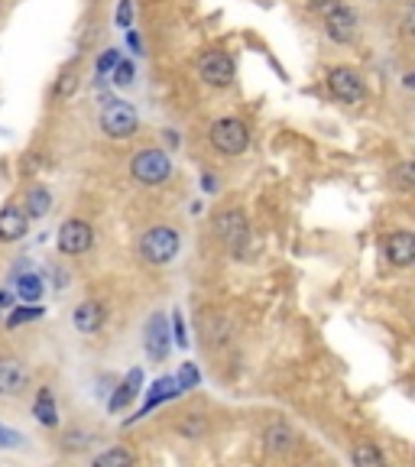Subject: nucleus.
<instances>
[{"instance_id": "nucleus-9", "label": "nucleus", "mask_w": 415, "mask_h": 467, "mask_svg": "<svg viewBox=\"0 0 415 467\" xmlns=\"http://www.w3.org/2000/svg\"><path fill=\"white\" fill-rule=\"evenodd\" d=\"M172 350V335H169V318L156 312L146 321V354L153 360H166Z\"/></svg>"}, {"instance_id": "nucleus-13", "label": "nucleus", "mask_w": 415, "mask_h": 467, "mask_svg": "<svg viewBox=\"0 0 415 467\" xmlns=\"http://www.w3.org/2000/svg\"><path fill=\"white\" fill-rule=\"evenodd\" d=\"M387 260L399 270L415 263V234L412 231H393L387 241Z\"/></svg>"}, {"instance_id": "nucleus-20", "label": "nucleus", "mask_w": 415, "mask_h": 467, "mask_svg": "<svg viewBox=\"0 0 415 467\" xmlns=\"http://www.w3.org/2000/svg\"><path fill=\"white\" fill-rule=\"evenodd\" d=\"M49 208H52V195L43 189V185L29 189V195H26V218L29 221H33V218H46V214H49Z\"/></svg>"}, {"instance_id": "nucleus-35", "label": "nucleus", "mask_w": 415, "mask_h": 467, "mask_svg": "<svg viewBox=\"0 0 415 467\" xmlns=\"http://www.w3.org/2000/svg\"><path fill=\"white\" fill-rule=\"evenodd\" d=\"M202 429H204V425L198 422V419H192V422H185V425H182V431H185V435H192V438L202 435Z\"/></svg>"}, {"instance_id": "nucleus-16", "label": "nucleus", "mask_w": 415, "mask_h": 467, "mask_svg": "<svg viewBox=\"0 0 415 467\" xmlns=\"http://www.w3.org/2000/svg\"><path fill=\"white\" fill-rule=\"evenodd\" d=\"M172 396H179V387H175V377H162V379H156L153 387H150V396H146V406L140 409V416L137 419H143V416H150L156 406H162L166 400H172Z\"/></svg>"}, {"instance_id": "nucleus-32", "label": "nucleus", "mask_w": 415, "mask_h": 467, "mask_svg": "<svg viewBox=\"0 0 415 467\" xmlns=\"http://www.w3.org/2000/svg\"><path fill=\"white\" fill-rule=\"evenodd\" d=\"M91 445V435L88 431H68L66 435V448L68 451H81V448Z\"/></svg>"}, {"instance_id": "nucleus-23", "label": "nucleus", "mask_w": 415, "mask_h": 467, "mask_svg": "<svg viewBox=\"0 0 415 467\" xmlns=\"http://www.w3.org/2000/svg\"><path fill=\"white\" fill-rule=\"evenodd\" d=\"M289 441H292V431L285 429V425H270V429H266V448H270V451H285Z\"/></svg>"}, {"instance_id": "nucleus-11", "label": "nucleus", "mask_w": 415, "mask_h": 467, "mask_svg": "<svg viewBox=\"0 0 415 467\" xmlns=\"http://www.w3.org/2000/svg\"><path fill=\"white\" fill-rule=\"evenodd\" d=\"M29 383V370L23 360L0 358V396H20Z\"/></svg>"}, {"instance_id": "nucleus-14", "label": "nucleus", "mask_w": 415, "mask_h": 467, "mask_svg": "<svg viewBox=\"0 0 415 467\" xmlns=\"http://www.w3.org/2000/svg\"><path fill=\"white\" fill-rule=\"evenodd\" d=\"M72 325L81 331V335H98L104 325V306H98V302H91V299L81 302L72 315Z\"/></svg>"}, {"instance_id": "nucleus-34", "label": "nucleus", "mask_w": 415, "mask_h": 467, "mask_svg": "<svg viewBox=\"0 0 415 467\" xmlns=\"http://www.w3.org/2000/svg\"><path fill=\"white\" fill-rule=\"evenodd\" d=\"M402 36L412 39V4H406V14H402Z\"/></svg>"}, {"instance_id": "nucleus-30", "label": "nucleus", "mask_w": 415, "mask_h": 467, "mask_svg": "<svg viewBox=\"0 0 415 467\" xmlns=\"http://www.w3.org/2000/svg\"><path fill=\"white\" fill-rule=\"evenodd\" d=\"M117 62H120V52L117 49H108V52H101V56H98V75H108V72H114V66Z\"/></svg>"}, {"instance_id": "nucleus-6", "label": "nucleus", "mask_w": 415, "mask_h": 467, "mask_svg": "<svg viewBox=\"0 0 415 467\" xmlns=\"http://www.w3.org/2000/svg\"><path fill=\"white\" fill-rule=\"evenodd\" d=\"M91 244H95V231H91V224L81 218H68L66 224L58 227V250L66 256H81L91 250Z\"/></svg>"}, {"instance_id": "nucleus-27", "label": "nucleus", "mask_w": 415, "mask_h": 467, "mask_svg": "<svg viewBox=\"0 0 415 467\" xmlns=\"http://www.w3.org/2000/svg\"><path fill=\"white\" fill-rule=\"evenodd\" d=\"M0 448H4V451H16V448H23V435L16 429H10V425L0 422Z\"/></svg>"}, {"instance_id": "nucleus-38", "label": "nucleus", "mask_w": 415, "mask_h": 467, "mask_svg": "<svg viewBox=\"0 0 415 467\" xmlns=\"http://www.w3.org/2000/svg\"><path fill=\"white\" fill-rule=\"evenodd\" d=\"M202 185H204V192H214V175H204Z\"/></svg>"}, {"instance_id": "nucleus-25", "label": "nucleus", "mask_w": 415, "mask_h": 467, "mask_svg": "<svg viewBox=\"0 0 415 467\" xmlns=\"http://www.w3.org/2000/svg\"><path fill=\"white\" fill-rule=\"evenodd\" d=\"M393 182L399 192H412V185H415V166L412 162H399V166L393 169Z\"/></svg>"}, {"instance_id": "nucleus-5", "label": "nucleus", "mask_w": 415, "mask_h": 467, "mask_svg": "<svg viewBox=\"0 0 415 467\" xmlns=\"http://www.w3.org/2000/svg\"><path fill=\"white\" fill-rule=\"evenodd\" d=\"M140 127V114L133 104L127 101H110L101 114V130L108 133L110 140H127L133 137Z\"/></svg>"}, {"instance_id": "nucleus-31", "label": "nucleus", "mask_w": 415, "mask_h": 467, "mask_svg": "<svg viewBox=\"0 0 415 467\" xmlns=\"http://www.w3.org/2000/svg\"><path fill=\"white\" fill-rule=\"evenodd\" d=\"M130 23H133V0H120L117 4V26L130 29Z\"/></svg>"}, {"instance_id": "nucleus-15", "label": "nucleus", "mask_w": 415, "mask_h": 467, "mask_svg": "<svg viewBox=\"0 0 415 467\" xmlns=\"http://www.w3.org/2000/svg\"><path fill=\"white\" fill-rule=\"evenodd\" d=\"M140 383H143V373L140 370H130L124 379H120V387H117V393L110 396V402H108V409L110 412H120V409H127L133 400H137V393H140Z\"/></svg>"}, {"instance_id": "nucleus-10", "label": "nucleus", "mask_w": 415, "mask_h": 467, "mask_svg": "<svg viewBox=\"0 0 415 467\" xmlns=\"http://www.w3.org/2000/svg\"><path fill=\"white\" fill-rule=\"evenodd\" d=\"M325 33H328L331 43H350V39L358 36V16H354V10L344 7V4L337 10H331L325 16Z\"/></svg>"}, {"instance_id": "nucleus-18", "label": "nucleus", "mask_w": 415, "mask_h": 467, "mask_svg": "<svg viewBox=\"0 0 415 467\" xmlns=\"http://www.w3.org/2000/svg\"><path fill=\"white\" fill-rule=\"evenodd\" d=\"M350 461H354V467H387V458H383V451H379L373 441H360V445H354Z\"/></svg>"}, {"instance_id": "nucleus-7", "label": "nucleus", "mask_w": 415, "mask_h": 467, "mask_svg": "<svg viewBox=\"0 0 415 467\" xmlns=\"http://www.w3.org/2000/svg\"><path fill=\"white\" fill-rule=\"evenodd\" d=\"M198 78L212 88H227L233 85V62L224 52H204L198 58Z\"/></svg>"}, {"instance_id": "nucleus-19", "label": "nucleus", "mask_w": 415, "mask_h": 467, "mask_svg": "<svg viewBox=\"0 0 415 467\" xmlns=\"http://www.w3.org/2000/svg\"><path fill=\"white\" fill-rule=\"evenodd\" d=\"M16 292H20L23 306H36L39 299H43V279L36 276V273H26V276L16 279Z\"/></svg>"}, {"instance_id": "nucleus-26", "label": "nucleus", "mask_w": 415, "mask_h": 467, "mask_svg": "<svg viewBox=\"0 0 415 467\" xmlns=\"http://www.w3.org/2000/svg\"><path fill=\"white\" fill-rule=\"evenodd\" d=\"M175 387H179V393H189V389L198 387L195 364H182V370H179V377H175Z\"/></svg>"}, {"instance_id": "nucleus-22", "label": "nucleus", "mask_w": 415, "mask_h": 467, "mask_svg": "<svg viewBox=\"0 0 415 467\" xmlns=\"http://www.w3.org/2000/svg\"><path fill=\"white\" fill-rule=\"evenodd\" d=\"M43 318V306H20L7 315V328H20V325H29V321Z\"/></svg>"}, {"instance_id": "nucleus-8", "label": "nucleus", "mask_w": 415, "mask_h": 467, "mask_svg": "<svg viewBox=\"0 0 415 467\" xmlns=\"http://www.w3.org/2000/svg\"><path fill=\"white\" fill-rule=\"evenodd\" d=\"M328 85H331V95L344 104H360L367 95L364 78H360L354 68H335V72L328 75Z\"/></svg>"}, {"instance_id": "nucleus-12", "label": "nucleus", "mask_w": 415, "mask_h": 467, "mask_svg": "<svg viewBox=\"0 0 415 467\" xmlns=\"http://www.w3.org/2000/svg\"><path fill=\"white\" fill-rule=\"evenodd\" d=\"M26 234H29V218L23 208H16V204L0 208V241L16 244V241H23Z\"/></svg>"}, {"instance_id": "nucleus-1", "label": "nucleus", "mask_w": 415, "mask_h": 467, "mask_svg": "<svg viewBox=\"0 0 415 467\" xmlns=\"http://www.w3.org/2000/svg\"><path fill=\"white\" fill-rule=\"evenodd\" d=\"M179 247H182V237L179 231L169 224H156L143 234V241H140V256H143L150 266H166L179 256Z\"/></svg>"}, {"instance_id": "nucleus-2", "label": "nucleus", "mask_w": 415, "mask_h": 467, "mask_svg": "<svg viewBox=\"0 0 415 467\" xmlns=\"http://www.w3.org/2000/svg\"><path fill=\"white\" fill-rule=\"evenodd\" d=\"M212 146L224 156H241L250 146V130L237 117H221L212 127Z\"/></svg>"}, {"instance_id": "nucleus-21", "label": "nucleus", "mask_w": 415, "mask_h": 467, "mask_svg": "<svg viewBox=\"0 0 415 467\" xmlns=\"http://www.w3.org/2000/svg\"><path fill=\"white\" fill-rule=\"evenodd\" d=\"M91 467H133V454L127 448H108L104 454H98Z\"/></svg>"}, {"instance_id": "nucleus-37", "label": "nucleus", "mask_w": 415, "mask_h": 467, "mask_svg": "<svg viewBox=\"0 0 415 467\" xmlns=\"http://www.w3.org/2000/svg\"><path fill=\"white\" fill-rule=\"evenodd\" d=\"M127 46H130L133 52L143 49V46H140V36H137V33H133V29H127Z\"/></svg>"}, {"instance_id": "nucleus-17", "label": "nucleus", "mask_w": 415, "mask_h": 467, "mask_svg": "<svg viewBox=\"0 0 415 467\" xmlns=\"http://www.w3.org/2000/svg\"><path fill=\"white\" fill-rule=\"evenodd\" d=\"M33 416H36L39 425H46V429L58 425V406H56V396H52L49 387H43L36 393V402H33Z\"/></svg>"}, {"instance_id": "nucleus-36", "label": "nucleus", "mask_w": 415, "mask_h": 467, "mask_svg": "<svg viewBox=\"0 0 415 467\" xmlns=\"http://www.w3.org/2000/svg\"><path fill=\"white\" fill-rule=\"evenodd\" d=\"M10 302H14V296L7 289H0V312H10Z\"/></svg>"}, {"instance_id": "nucleus-24", "label": "nucleus", "mask_w": 415, "mask_h": 467, "mask_svg": "<svg viewBox=\"0 0 415 467\" xmlns=\"http://www.w3.org/2000/svg\"><path fill=\"white\" fill-rule=\"evenodd\" d=\"M75 91H78V68H66L56 85V98L58 101H66V98H72Z\"/></svg>"}, {"instance_id": "nucleus-33", "label": "nucleus", "mask_w": 415, "mask_h": 467, "mask_svg": "<svg viewBox=\"0 0 415 467\" xmlns=\"http://www.w3.org/2000/svg\"><path fill=\"white\" fill-rule=\"evenodd\" d=\"M308 7H312V14H318V16H328L331 10H337V7H341V0H308Z\"/></svg>"}, {"instance_id": "nucleus-3", "label": "nucleus", "mask_w": 415, "mask_h": 467, "mask_svg": "<svg viewBox=\"0 0 415 467\" xmlns=\"http://www.w3.org/2000/svg\"><path fill=\"white\" fill-rule=\"evenodd\" d=\"M130 172L143 185H162L172 175V160L162 150H140L130 162Z\"/></svg>"}, {"instance_id": "nucleus-4", "label": "nucleus", "mask_w": 415, "mask_h": 467, "mask_svg": "<svg viewBox=\"0 0 415 467\" xmlns=\"http://www.w3.org/2000/svg\"><path fill=\"white\" fill-rule=\"evenodd\" d=\"M214 234H218V241L224 244L231 254H244V247H247V214L241 212V208H227V212H221L218 218H214Z\"/></svg>"}, {"instance_id": "nucleus-28", "label": "nucleus", "mask_w": 415, "mask_h": 467, "mask_svg": "<svg viewBox=\"0 0 415 467\" xmlns=\"http://www.w3.org/2000/svg\"><path fill=\"white\" fill-rule=\"evenodd\" d=\"M133 75H137L133 62H117V66H114V85L117 88H127L133 81Z\"/></svg>"}, {"instance_id": "nucleus-29", "label": "nucleus", "mask_w": 415, "mask_h": 467, "mask_svg": "<svg viewBox=\"0 0 415 467\" xmlns=\"http://www.w3.org/2000/svg\"><path fill=\"white\" fill-rule=\"evenodd\" d=\"M172 344H179V348H189V335H185V321H182V312H172Z\"/></svg>"}]
</instances>
